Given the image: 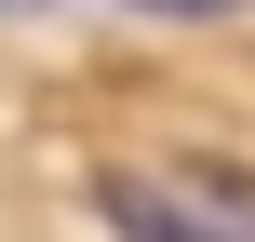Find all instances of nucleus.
I'll list each match as a JSON object with an SVG mask.
<instances>
[{
  "mask_svg": "<svg viewBox=\"0 0 255 242\" xmlns=\"http://www.w3.org/2000/svg\"><path fill=\"white\" fill-rule=\"evenodd\" d=\"M134 13H161V27H188V13H255V0H134Z\"/></svg>",
  "mask_w": 255,
  "mask_h": 242,
  "instance_id": "f03ea898",
  "label": "nucleus"
},
{
  "mask_svg": "<svg viewBox=\"0 0 255 242\" xmlns=\"http://www.w3.org/2000/svg\"><path fill=\"white\" fill-rule=\"evenodd\" d=\"M94 216L108 242H255V175H94Z\"/></svg>",
  "mask_w": 255,
  "mask_h": 242,
  "instance_id": "f257e3e1",
  "label": "nucleus"
}]
</instances>
